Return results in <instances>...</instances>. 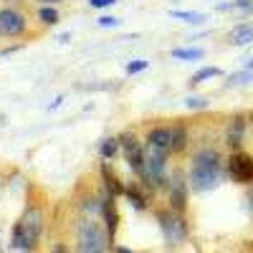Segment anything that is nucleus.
I'll return each instance as SVG.
<instances>
[{"mask_svg":"<svg viewBox=\"0 0 253 253\" xmlns=\"http://www.w3.org/2000/svg\"><path fill=\"white\" fill-rule=\"evenodd\" d=\"M223 177V162L220 155L215 150H203L195 155L193 160V172H190V182L198 193H205V190H213Z\"/></svg>","mask_w":253,"mask_h":253,"instance_id":"f257e3e1","label":"nucleus"},{"mask_svg":"<svg viewBox=\"0 0 253 253\" xmlns=\"http://www.w3.org/2000/svg\"><path fill=\"white\" fill-rule=\"evenodd\" d=\"M41 230H43V213H41L38 208H31L23 213L13 228V246L20 248V251H31L41 236Z\"/></svg>","mask_w":253,"mask_h":253,"instance_id":"f03ea898","label":"nucleus"},{"mask_svg":"<svg viewBox=\"0 0 253 253\" xmlns=\"http://www.w3.org/2000/svg\"><path fill=\"white\" fill-rule=\"evenodd\" d=\"M79 253H107V236L96 220L79 225Z\"/></svg>","mask_w":253,"mask_h":253,"instance_id":"7ed1b4c3","label":"nucleus"},{"mask_svg":"<svg viewBox=\"0 0 253 253\" xmlns=\"http://www.w3.org/2000/svg\"><path fill=\"white\" fill-rule=\"evenodd\" d=\"M165 157H167V152L157 150V147H152V144H147L142 177L150 182V185H160L162 182V177H165Z\"/></svg>","mask_w":253,"mask_h":253,"instance_id":"20e7f679","label":"nucleus"},{"mask_svg":"<svg viewBox=\"0 0 253 253\" xmlns=\"http://www.w3.org/2000/svg\"><path fill=\"white\" fill-rule=\"evenodd\" d=\"M157 220L162 225V233L167 238V243L170 246H180L187 236V228L182 223V218L177 213H170V210H162V213H157Z\"/></svg>","mask_w":253,"mask_h":253,"instance_id":"39448f33","label":"nucleus"},{"mask_svg":"<svg viewBox=\"0 0 253 253\" xmlns=\"http://www.w3.org/2000/svg\"><path fill=\"white\" fill-rule=\"evenodd\" d=\"M228 172L236 182H253V157L246 152H233L228 160Z\"/></svg>","mask_w":253,"mask_h":253,"instance_id":"423d86ee","label":"nucleus"},{"mask_svg":"<svg viewBox=\"0 0 253 253\" xmlns=\"http://www.w3.org/2000/svg\"><path fill=\"white\" fill-rule=\"evenodd\" d=\"M26 31V18L20 15L18 10H0V33H5V36H18V33H23Z\"/></svg>","mask_w":253,"mask_h":253,"instance_id":"0eeeda50","label":"nucleus"},{"mask_svg":"<svg viewBox=\"0 0 253 253\" xmlns=\"http://www.w3.org/2000/svg\"><path fill=\"white\" fill-rule=\"evenodd\" d=\"M122 147H124V152H126V160H129V167L142 175L144 172V152L139 150L137 139L132 134H124L122 137Z\"/></svg>","mask_w":253,"mask_h":253,"instance_id":"6e6552de","label":"nucleus"},{"mask_svg":"<svg viewBox=\"0 0 253 253\" xmlns=\"http://www.w3.org/2000/svg\"><path fill=\"white\" fill-rule=\"evenodd\" d=\"M147 144L157 147V150H162V152H172V129H167V126L152 129L150 137H147Z\"/></svg>","mask_w":253,"mask_h":253,"instance_id":"1a4fd4ad","label":"nucleus"},{"mask_svg":"<svg viewBox=\"0 0 253 253\" xmlns=\"http://www.w3.org/2000/svg\"><path fill=\"white\" fill-rule=\"evenodd\" d=\"M228 41H230L233 46H248L251 41H253V26H248V23H241V26H236L233 31H230Z\"/></svg>","mask_w":253,"mask_h":253,"instance_id":"9d476101","label":"nucleus"},{"mask_svg":"<svg viewBox=\"0 0 253 253\" xmlns=\"http://www.w3.org/2000/svg\"><path fill=\"white\" fill-rule=\"evenodd\" d=\"M104 220H107V225H109V236H114L117 233V213H114V203L112 200H107L104 203Z\"/></svg>","mask_w":253,"mask_h":253,"instance_id":"9b49d317","label":"nucleus"},{"mask_svg":"<svg viewBox=\"0 0 253 253\" xmlns=\"http://www.w3.org/2000/svg\"><path fill=\"white\" fill-rule=\"evenodd\" d=\"M241 137H243V122L236 119L233 126H230V132H228V144L230 147H238L241 144Z\"/></svg>","mask_w":253,"mask_h":253,"instance_id":"f8f14e48","label":"nucleus"},{"mask_svg":"<svg viewBox=\"0 0 253 253\" xmlns=\"http://www.w3.org/2000/svg\"><path fill=\"white\" fill-rule=\"evenodd\" d=\"M172 205L177 208V210H182L185 208V185L177 180V185H175V190H172Z\"/></svg>","mask_w":253,"mask_h":253,"instance_id":"ddd939ff","label":"nucleus"},{"mask_svg":"<svg viewBox=\"0 0 253 253\" xmlns=\"http://www.w3.org/2000/svg\"><path fill=\"white\" fill-rule=\"evenodd\" d=\"M185 139H187L185 129H182V126H175V129H172V150L175 152H180L182 147H185Z\"/></svg>","mask_w":253,"mask_h":253,"instance_id":"4468645a","label":"nucleus"},{"mask_svg":"<svg viewBox=\"0 0 253 253\" xmlns=\"http://www.w3.org/2000/svg\"><path fill=\"white\" fill-rule=\"evenodd\" d=\"M213 76H220V69H215V66L200 69V71L193 76V84H200V81H205V79H213Z\"/></svg>","mask_w":253,"mask_h":253,"instance_id":"2eb2a0df","label":"nucleus"},{"mask_svg":"<svg viewBox=\"0 0 253 253\" xmlns=\"http://www.w3.org/2000/svg\"><path fill=\"white\" fill-rule=\"evenodd\" d=\"M175 58H203V51L200 48H177L172 51Z\"/></svg>","mask_w":253,"mask_h":253,"instance_id":"dca6fc26","label":"nucleus"},{"mask_svg":"<svg viewBox=\"0 0 253 253\" xmlns=\"http://www.w3.org/2000/svg\"><path fill=\"white\" fill-rule=\"evenodd\" d=\"M41 20H43V23H48V26H53L56 20H58V13L53 10V8H41Z\"/></svg>","mask_w":253,"mask_h":253,"instance_id":"f3484780","label":"nucleus"},{"mask_svg":"<svg viewBox=\"0 0 253 253\" xmlns=\"http://www.w3.org/2000/svg\"><path fill=\"white\" fill-rule=\"evenodd\" d=\"M172 15L175 18H185L187 23H200V20H205L203 13H177V10H172Z\"/></svg>","mask_w":253,"mask_h":253,"instance_id":"a211bd4d","label":"nucleus"},{"mask_svg":"<svg viewBox=\"0 0 253 253\" xmlns=\"http://www.w3.org/2000/svg\"><path fill=\"white\" fill-rule=\"evenodd\" d=\"M117 147H119V142H117V139H104V147H101L104 157H112V155L117 152Z\"/></svg>","mask_w":253,"mask_h":253,"instance_id":"6ab92c4d","label":"nucleus"},{"mask_svg":"<svg viewBox=\"0 0 253 253\" xmlns=\"http://www.w3.org/2000/svg\"><path fill=\"white\" fill-rule=\"evenodd\" d=\"M251 79H253L251 71H241V74H236V76H230V84H248Z\"/></svg>","mask_w":253,"mask_h":253,"instance_id":"aec40b11","label":"nucleus"},{"mask_svg":"<svg viewBox=\"0 0 253 253\" xmlns=\"http://www.w3.org/2000/svg\"><path fill=\"white\" fill-rule=\"evenodd\" d=\"M187 107H190V109H205V107H208V99H200V96L195 99V96H193V99H187Z\"/></svg>","mask_w":253,"mask_h":253,"instance_id":"412c9836","label":"nucleus"},{"mask_svg":"<svg viewBox=\"0 0 253 253\" xmlns=\"http://www.w3.org/2000/svg\"><path fill=\"white\" fill-rule=\"evenodd\" d=\"M104 177H107V180H109V187L114 190V193H122V190H124V187L119 185V180H114V177L109 175V170H107V167H104Z\"/></svg>","mask_w":253,"mask_h":253,"instance_id":"4be33fe9","label":"nucleus"},{"mask_svg":"<svg viewBox=\"0 0 253 253\" xmlns=\"http://www.w3.org/2000/svg\"><path fill=\"white\" fill-rule=\"evenodd\" d=\"M147 66V63L144 61H137V63H129V74H134V71H142Z\"/></svg>","mask_w":253,"mask_h":253,"instance_id":"5701e85b","label":"nucleus"},{"mask_svg":"<svg viewBox=\"0 0 253 253\" xmlns=\"http://www.w3.org/2000/svg\"><path fill=\"white\" fill-rule=\"evenodd\" d=\"M114 0H91V5L94 8H104V5H112Z\"/></svg>","mask_w":253,"mask_h":253,"instance_id":"b1692460","label":"nucleus"},{"mask_svg":"<svg viewBox=\"0 0 253 253\" xmlns=\"http://www.w3.org/2000/svg\"><path fill=\"white\" fill-rule=\"evenodd\" d=\"M117 18H101V26H114Z\"/></svg>","mask_w":253,"mask_h":253,"instance_id":"393cba45","label":"nucleus"},{"mask_svg":"<svg viewBox=\"0 0 253 253\" xmlns=\"http://www.w3.org/2000/svg\"><path fill=\"white\" fill-rule=\"evenodd\" d=\"M43 3H61V0H43Z\"/></svg>","mask_w":253,"mask_h":253,"instance_id":"a878e982","label":"nucleus"},{"mask_svg":"<svg viewBox=\"0 0 253 253\" xmlns=\"http://www.w3.org/2000/svg\"><path fill=\"white\" fill-rule=\"evenodd\" d=\"M248 69H253V58H251V63H248Z\"/></svg>","mask_w":253,"mask_h":253,"instance_id":"bb28decb","label":"nucleus"},{"mask_svg":"<svg viewBox=\"0 0 253 253\" xmlns=\"http://www.w3.org/2000/svg\"><path fill=\"white\" fill-rule=\"evenodd\" d=\"M58 253H63V248H58Z\"/></svg>","mask_w":253,"mask_h":253,"instance_id":"cd10ccee","label":"nucleus"},{"mask_svg":"<svg viewBox=\"0 0 253 253\" xmlns=\"http://www.w3.org/2000/svg\"><path fill=\"white\" fill-rule=\"evenodd\" d=\"M0 253H3V251H0Z\"/></svg>","mask_w":253,"mask_h":253,"instance_id":"c85d7f7f","label":"nucleus"}]
</instances>
